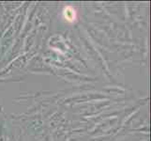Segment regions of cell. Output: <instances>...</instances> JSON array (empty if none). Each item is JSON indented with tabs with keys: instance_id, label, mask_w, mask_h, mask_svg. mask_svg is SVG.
<instances>
[{
	"instance_id": "cell-1",
	"label": "cell",
	"mask_w": 151,
	"mask_h": 141,
	"mask_svg": "<svg viewBox=\"0 0 151 141\" xmlns=\"http://www.w3.org/2000/svg\"><path fill=\"white\" fill-rule=\"evenodd\" d=\"M63 17L69 23H73L77 19L76 9L71 6H67L63 9Z\"/></svg>"
}]
</instances>
